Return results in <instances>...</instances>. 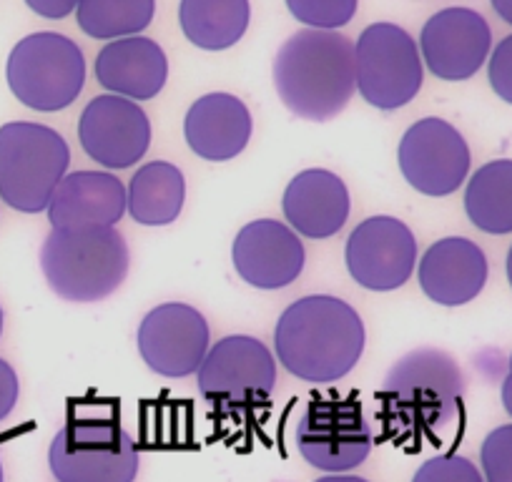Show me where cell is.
I'll use <instances>...</instances> for the list:
<instances>
[{"label":"cell","instance_id":"d590c367","mask_svg":"<svg viewBox=\"0 0 512 482\" xmlns=\"http://www.w3.org/2000/svg\"><path fill=\"white\" fill-rule=\"evenodd\" d=\"M0 334H3V309H0Z\"/></svg>","mask_w":512,"mask_h":482},{"label":"cell","instance_id":"ac0fdd59","mask_svg":"<svg viewBox=\"0 0 512 482\" xmlns=\"http://www.w3.org/2000/svg\"><path fill=\"white\" fill-rule=\"evenodd\" d=\"M284 219L289 229L307 239H329L344 229L352 211L349 189L334 171H299L282 196Z\"/></svg>","mask_w":512,"mask_h":482},{"label":"cell","instance_id":"44dd1931","mask_svg":"<svg viewBox=\"0 0 512 482\" xmlns=\"http://www.w3.org/2000/svg\"><path fill=\"white\" fill-rule=\"evenodd\" d=\"M254 131L251 111L231 93H206L191 103L184 118V136L199 159L231 161L246 149Z\"/></svg>","mask_w":512,"mask_h":482},{"label":"cell","instance_id":"e575fe53","mask_svg":"<svg viewBox=\"0 0 512 482\" xmlns=\"http://www.w3.org/2000/svg\"><path fill=\"white\" fill-rule=\"evenodd\" d=\"M505 269H507V282H510V287H512V247H510V252H507Z\"/></svg>","mask_w":512,"mask_h":482},{"label":"cell","instance_id":"ba28073f","mask_svg":"<svg viewBox=\"0 0 512 482\" xmlns=\"http://www.w3.org/2000/svg\"><path fill=\"white\" fill-rule=\"evenodd\" d=\"M357 88L369 106L397 111L422 88V58L417 43L395 23H372L354 46Z\"/></svg>","mask_w":512,"mask_h":482},{"label":"cell","instance_id":"30bf717a","mask_svg":"<svg viewBox=\"0 0 512 482\" xmlns=\"http://www.w3.org/2000/svg\"><path fill=\"white\" fill-rule=\"evenodd\" d=\"M297 450L317 470L337 475L362 465L374 445L362 405L352 397H319L297 420Z\"/></svg>","mask_w":512,"mask_h":482},{"label":"cell","instance_id":"4316f807","mask_svg":"<svg viewBox=\"0 0 512 482\" xmlns=\"http://www.w3.org/2000/svg\"><path fill=\"white\" fill-rule=\"evenodd\" d=\"M485 482H512V425H502L485 437L480 450Z\"/></svg>","mask_w":512,"mask_h":482},{"label":"cell","instance_id":"484cf974","mask_svg":"<svg viewBox=\"0 0 512 482\" xmlns=\"http://www.w3.org/2000/svg\"><path fill=\"white\" fill-rule=\"evenodd\" d=\"M359 0H287V8L299 23L317 31H337L357 13Z\"/></svg>","mask_w":512,"mask_h":482},{"label":"cell","instance_id":"f546056e","mask_svg":"<svg viewBox=\"0 0 512 482\" xmlns=\"http://www.w3.org/2000/svg\"><path fill=\"white\" fill-rule=\"evenodd\" d=\"M18 392H21V385H18V375L6 359H0V422L6 420L18 405Z\"/></svg>","mask_w":512,"mask_h":482},{"label":"cell","instance_id":"9a60e30c","mask_svg":"<svg viewBox=\"0 0 512 482\" xmlns=\"http://www.w3.org/2000/svg\"><path fill=\"white\" fill-rule=\"evenodd\" d=\"M231 262L236 274L249 287L284 289L302 274L307 252L294 229L284 221L256 219L241 226L231 244Z\"/></svg>","mask_w":512,"mask_h":482},{"label":"cell","instance_id":"277c9868","mask_svg":"<svg viewBox=\"0 0 512 482\" xmlns=\"http://www.w3.org/2000/svg\"><path fill=\"white\" fill-rule=\"evenodd\" d=\"M128 264V244L116 226L53 229L41 247V269L48 287L76 304L111 297L126 279Z\"/></svg>","mask_w":512,"mask_h":482},{"label":"cell","instance_id":"7a4b0ae2","mask_svg":"<svg viewBox=\"0 0 512 482\" xmlns=\"http://www.w3.org/2000/svg\"><path fill=\"white\" fill-rule=\"evenodd\" d=\"M274 88L284 106L304 121H329L357 91L354 43L337 31L294 33L274 58Z\"/></svg>","mask_w":512,"mask_h":482},{"label":"cell","instance_id":"9c48e42d","mask_svg":"<svg viewBox=\"0 0 512 482\" xmlns=\"http://www.w3.org/2000/svg\"><path fill=\"white\" fill-rule=\"evenodd\" d=\"M196 387L214 405H264L277 387V359L262 339L231 334L209 347L196 370Z\"/></svg>","mask_w":512,"mask_h":482},{"label":"cell","instance_id":"52a82bcc","mask_svg":"<svg viewBox=\"0 0 512 482\" xmlns=\"http://www.w3.org/2000/svg\"><path fill=\"white\" fill-rule=\"evenodd\" d=\"M48 465L58 482H134L139 450L111 417H76L51 440Z\"/></svg>","mask_w":512,"mask_h":482},{"label":"cell","instance_id":"5b68a950","mask_svg":"<svg viewBox=\"0 0 512 482\" xmlns=\"http://www.w3.org/2000/svg\"><path fill=\"white\" fill-rule=\"evenodd\" d=\"M71 166V149L56 129L33 121L0 126V199L23 214H41Z\"/></svg>","mask_w":512,"mask_h":482},{"label":"cell","instance_id":"d6a6232c","mask_svg":"<svg viewBox=\"0 0 512 482\" xmlns=\"http://www.w3.org/2000/svg\"><path fill=\"white\" fill-rule=\"evenodd\" d=\"M497 16L512 26V0H490Z\"/></svg>","mask_w":512,"mask_h":482},{"label":"cell","instance_id":"7402d4cb","mask_svg":"<svg viewBox=\"0 0 512 482\" xmlns=\"http://www.w3.org/2000/svg\"><path fill=\"white\" fill-rule=\"evenodd\" d=\"M186 201V179L169 161L144 164L126 189V209L141 226H169L179 219Z\"/></svg>","mask_w":512,"mask_h":482},{"label":"cell","instance_id":"603a6c76","mask_svg":"<svg viewBox=\"0 0 512 482\" xmlns=\"http://www.w3.org/2000/svg\"><path fill=\"white\" fill-rule=\"evenodd\" d=\"M249 21V0H181L179 8L181 31L204 51H226L236 46Z\"/></svg>","mask_w":512,"mask_h":482},{"label":"cell","instance_id":"1f68e13d","mask_svg":"<svg viewBox=\"0 0 512 482\" xmlns=\"http://www.w3.org/2000/svg\"><path fill=\"white\" fill-rule=\"evenodd\" d=\"M502 405H505L507 415L512 417V357H510V370H507L505 382H502Z\"/></svg>","mask_w":512,"mask_h":482},{"label":"cell","instance_id":"5bb4252c","mask_svg":"<svg viewBox=\"0 0 512 482\" xmlns=\"http://www.w3.org/2000/svg\"><path fill=\"white\" fill-rule=\"evenodd\" d=\"M78 141L103 169H131L151 146V121L136 101L103 93L78 118Z\"/></svg>","mask_w":512,"mask_h":482},{"label":"cell","instance_id":"836d02e7","mask_svg":"<svg viewBox=\"0 0 512 482\" xmlns=\"http://www.w3.org/2000/svg\"><path fill=\"white\" fill-rule=\"evenodd\" d=\"M314 482H369V480H364V477H357V475H347V472H337V475H324Z\"/></svg>","mask_w":512,"mask_h":482},{"label":"cell","instance_id":"d6986e66","mask_svg":"<svg viewBox=\"0 0 512 482\" xmlns=\"http://www.w3.org/2000/svg\"><path fill=\"white\" fill-rule=\"evenodd\" d=\"M96 81L113 96L128 101H149L159 96L169 78V61L164 48L144 36L108 41L98 51Z\"/></svg>","mask_w":512,"mask_h":482},{"label":"cell","instance_id":"83f0119b","mask_svg":"<svg viewBox=\"0 0 512 482\" xmlns=\"http://www.w3.org/2000/svg\"><path fill=\"white\" fill-rule=\"evenodd\" d=\"M412 482H485L475 462L462 455H435L422 462L420 470L415 472Z\"/></svg>","mask_w":512,"mask_h":482},{"label":"cell","instance_id":"e0dca14e","mask_svg":"<svg viewBox=\"0 0 512 482\" xmlns=\"http://www.w3.org/2000/svg\"><path fill=\"white\" fill-rule=\"evenodd\" d=\"M420 289L440 307H462L487 284V257L475 241L447 236L435 241L420 259Z\"/></svg>","mask_w":512,"mask_h":482},{"label":"cell","instance_id":"3957f363","mask_svg":"<svg viewBox=\"0 0 512 482\" xmlns=\"http://www.w3.org/2000/svg\"><path fill=\"white\" fill-rule=\"evenodd\" d=\"M465 377L445 349H412L390 367L379 402L382 420L400 435H435L460 420Z\"/></svg>","mask_w":512,"mask_h":482},{"label":"cell","instance_id":"8992f818","mask_svg":"<svg viewBox=\"0 0 512 482\" xmlns=\"http://www.w3.org/2000/svg\"><path fill=\"white\" fill-rule=\"evenodd\" d=\"M8 86L23 106L41 113L71 106L86 83V58L68 36L31 33L8 56Z\"/></svg>","mask_w":512,"mask_h":482},{"label":"cell","instance_id":"8d00e7d4","mask_svg":"<svg viewBox=\"0 0 512 482\" xmlns=\"http://www.w3.org/2000/svg\"><path fill=\"white\" fill-rule=\"evenodd\" d=\"M0 482H3V465H0Z\"/></svg>","mask_w":512,"mask_h":482},{"label":"cell","instance_id":"7c38bea8","mask_svg":"<svg viewBox=\"0 0 512 482\" xmlns=\"http://www.w3.org/2000/svg\"><path fill=\"white\" fill-rule=\"evenodd\" d=\"M347 272L369 292H395L417 267V239L395 216H369L349 234L344 247Z\"/></svg>","mask_w":512,"mask_h":482},{"label":"cell","instance_id":"cb8c5ba5","mask_svg":"<svg viewBox=\"0 0 512 482\" xmlns=\"http://www.w3.org/2000/svg\"><path fill=\"white\" fill-rule=\"evenodd\" d=\"M467 219L485 234L512 231V161L497 159L472 174L465 189Z\"/></svg>","mask_w":512,"mask_h":482},{"label":"cell","instance_id":"d4e9b609","mask_svg":"<svg viewBox=\"0 0 512 482\" xmlns=\"http://www.w3.org/2000/svg\"><path fill=\"white\" fill-rule=\"evenodd\" d=\"M154 13L156 0H81L76 21L78 28L96 41H118L146 31Z\"/></svg>","mask_w":512,"mask_h":482},{"label":"cell","instance_id":"2e32d148","mask_svg":"<svg viewBox=\"0 0 512 482\" xmlns=\"http://www.w3.org/2000/svg\"><path fill=\"white\" fill-rule=\"evenodd\" d=\"M492 31L472 8H445L425 23L420 36L422 61L440 81H467L487 61Z\"/></svg>","mask_w":512,"mask_h":482},{"label":"cell","instance_id":"4dcf8cb0","mask_svg":"<svg viewBox=\"0 0 512 482\" xmlns=\"http://www.w3.org/2000/svg\"><path fill=\"white\" fill-rule=\"evenodd\" d=\"M81 0H26V6L31 8L36 16L48 18V21H61V18L71 16L78 8Z\"/></svg>","mask_w":512,"mask_h":482},{"label":"cell","instance_id":"f1b7e54d","mask_svg":"<svg viewBox=\"0 0 512 482\" xmlns=\"http://www.w3.org/2000/svg\"><path fill=\"white\" fill-rule=\"evenodd\" d=\"M487 78H490L492 91L512 106V36L502 38L495 51H492Z\"/></svg>","mask_w":512,"mask_h":482},{"label":"cell","instance_id":"6da1fadb","mask_svg":"<svg viewBox=\"0 0 512 482\" xmlns=\"http://www.w3.org/2000/svg\"><path fill=\"white\" fill-rule=\"evenodd\" d=\"M364 322L357 309L332 294L289 304L274 327V352L284 370L302 382L332 385L362 359Z\"/></svg>","mask_w":512,"mask_h":482},{"label":"cell","instance_id":"8fae6325","mask_svg":"<svg viewBox=\"0 0 512 482\" xmlns=\"http://www.w3.org/2000/svg\"><path fill=\"white\" fill-rule=\"evenodd\" d=\"M402 176L425 196H450L470 174V146L442 118H422L405 131L397 149Z\"/></svg>","mask_w":512,"mask_h":482},{"label":"cell","instance_id":"4fadbf2b","mask_svg":"<svg viewBox=\"0 0 512 482\" xmlns=\"http://www.w3.org/2000/svg\"><path fill=\"white\" fill-rule=\"evenodd\" d=\"M211 347L209 322L191 304L166 302L139 327V352L151 372L169 380L194 375Z\"/></svg>","mask_w":512,"mask_h":482},{"label":"cell","instance_id":"ffe728a7","mask_svg":"<svg viewBox=\"0 0 512 482\" xmlns=\"http://www.w3.org/2000/svg\"><path fill=\"white\" fill-rule=\"evenodd\" d=\"M46 211L53 229L116 226L126 214V186L108 171H73L56 186Z\"/></svg>","mask_w":512,"mask_h":482}]
</instances>
